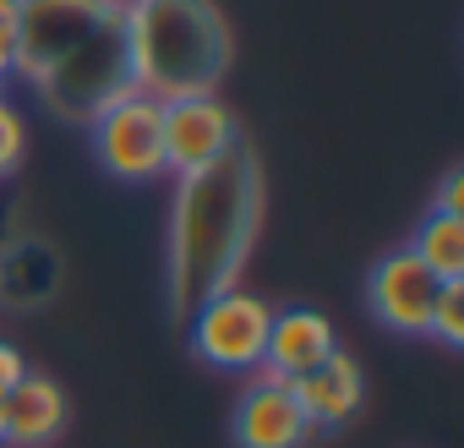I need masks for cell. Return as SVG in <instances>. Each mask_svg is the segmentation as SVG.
Masks as SVG:
<instances>
[{
    "label": "cell",
    "mask_w": 464,
    "mask_h": 448,
    "mask_svg": "<svg viewBox=\"0 0 464 448\" xmlns=\"http://www.w3.org/2000/svg\"><path fill=\"white\" fill-rule=\"evenodd\" d=\"M23 377H28V355H23L12 339H0V399H6Z\"/></svg>",
    "instance_id": "cell-15"
},
{
    "label": "cell",
    "mask_w": 464,
    "mask_h": 448,
    "mask_svg": "<svg viewBox=\"0 0 464 448\" xmlns=\"http://www.w3.org/2000/svg\"><path fill=\"white\" fill-rule=\"evenodd\" d=\"M437 279H464V213H437L426 208L420 230L404 241Z\"/></svg>",
    "instance_id": "cell-12"
},
{
    "label": "cell",
    "mask_w": 464,
    "mask_h": 448,
    "mask_svg": "<svg viewBox=\"0 0 464 448\" xmlns=\"http://www.w3.org/2000/svg\"><path fill=\"white\" fill-rule=\"evenodd\" d=\"M115 6H126V0H115Z\"/></svg>",
    "instance_id": "cell-20"
},
{
    "label": "cell",
    "mask_w": 464,
    "mask_h": 448,
    "mask_svg": "<svg viewBox=\"0 0 464 448\" xmlns=\"http://www.w3.org/2000/svg\"><path fill=\"white\" fill-rule=\"evenodd\" d=\"M126 77L137 93L169 104L186 93H218L236 39L213 0H126Z\"/></svg>",
    "instance_id": "cell-3"
},
{
    "label": "cell",
    "mask_w": 464,
    "mask_h": 448,
    "mask_svg": "<svg viewBox=\"0 0 464 448\" xmlns=\"http://www.w3.org/2000/svg\"><path fill=\"white\" fill-rule=\"evenodd\" d=\"M23 159H28V126L12 99H0V186L23 170Z\"/></svg>",
    "instance_id": "cell-14"
},
{
    "label": "cell",
    "mask_w": 464,
    "mask_h": 448,
    "mask_svg": "<svg viewBox=\"0 0 464 448\" xmlns=\"http://www.w3.org/2000/svg\"><path fill=\"white\" fill-rule=\"evenodd\" d=\"M229 437H236V448H306L312 421L285 377L252 372L236 399V415H229Z\"/></svg>",
    "instance_id": "cell-8"
},
{
    "label": "cell",
    "mask_w": 464,
    "mask_h": 448,
    "mask_svg": "<svg viewBox=\"0 0 464 448\" xmlns=\"http://www.w3.org/2000/svg\"><path fill=\"white\" fill-rule=\"evenodd\" d=\"M17 66V23H0V83H12Z\"/></svg>",
    "instance_id": "cell-17"
},
{
    "label": "cell",
    "mask_w": 464,
    "mask_h": 448,
    "mask_svg": "<svg viewBox=\"0 0 464 448\" xmlns=\"http://www.w3.org/2000/svg\"><path fill=\"white\" fill-rule=\"evenodd\" d=\"M268 323H274V307H268L263 296H252L246 285H229V290L208 296L180 328H186V350H191L202 366L252 377V372H263Z\"/></svg>",
    "instance_id": "cell-4"
},
{
    "label": "cell",
    "mask_w": 464,
    "mask_h": 448,
    "mask_svg": "<svg viewBox=\"0 0 464 448\" xmlns=\"http://www.w3.org/2000/svg\"><path fill=\"white\" fill-rule=\"evenodd\" d=\"M0 415H6V443L0 448H50L72 426V399H66V388L55 377L28 372L6 399H0Z\"/></svg>",
    "instance_id": "cell-10"
},
{
    "label": "cell",
    "mask_w": 464,
    "mask_h": 448,
    "mask_svg": "<svg viewBox=\"0 0 464 448\" xmlns=\"http://www.w3.org/2000/svg\"><path fill=\"white\" fill-rule=\"evenodd\" d=\"M17 12H23V0H0V23H17Z\"/></svg>",
    "instance_id": "cell-18"
},
{
    "label": "cell",
    "mask_w": 464,
    "mask_h": 448,
    "mask_svg": "<svg viewBox=\"0 0 464 448\" xmlns=\"http://www.w3.org/2000/svg\"><path fill=\"white\" fill-rule=\"evenodd\" d=\"M290 388H295V399H301L312 432H339V426H350V421L361 415V404H366V372H361V361H355L344 345H339L323 366L301 372Z\"/></svg>",
    "instance_id": "cell-9"
},
{
    "label": "cell",
    "mask_w": 464,
    "mask_h": 448,
    "mask_svg": "<svg viewBox=\"0 0 464 448\" xmlns=\"http://www.w3.org/2000/svg\"><path fill=\"white\" fill-rule=\"evenodd\" d=\"M0 443H6V415H0Z\"/></svg>",
    "instance_id": "cell-19"
},
{
    "label": "cell",
    "mask_w": 464,
    "mask_h": 448,
    "mask_svg": "<svg viewBox=\"0 0 464 448\" xmlns=\"http://www.w3.org/2000/svg\"><path fill=\"white\" fill-rule=\"evenodd\" d=\"M263 230V159L257 148H229L218 164L175 175L164 224V307L186 323L208 296L241 285Z\"/></svg>",
    "instance_id": "cell-1"
},
{
    "label": "cell",
    "mask_w": 464,
    "mask_h": 448,
    "mask_svg": "<svg viewBox=\"0 0 464 448\" xmlns=\"http://www.w3.org/2000/svg\"><path fill=\"white\" fill-rule=\"evenodd\" d=\"M88 142H93L99 170L121 186H153L169 175L164 170V104L137 88L115 93L88 121Z\"/></svg>",
    "instance_id": "cell-5"
},
{
    "label": "cell",
    "mask_w": 464,
    "mask_h": 448,
    "mask_svg": "<svg viewBox=\"0 0 464 448\" xmlns=\"http://www.w3.org/2000/svg\"><path fill=\"white\" fill-rule=\"evenodd\" d=\"M241 148V121L218 93H186L164 104V170L191 175Z\"/></svg>",
    "instance_id": "cell-6"
},
{
    "label": "cell",
    "mask_w": 464,
    "mask_h": 448,
    "mask_svg": "<svg viewBox=\"0 0 464 448\" xmlns=\"http://www.w3.org/2000/svg\"><path fill=\"white\" fill-rule=\"evenodd\" d=\"M426 339H437L442 350H464V279H442L431 323H426Z\"/></svg>",
    "instance_id": "cell-13"
},
{
    "label": "cell",
    "mask_w": 464,
    "mask_h": 448,
    "mask_svg": "<svg viewBox=\"0 0 464 448\" xmlns=\"http://www.w3.org/2000/svg\"><path fill=\"white\" fill-rule=\"evenodd\" d=\"M334 350H339V334H334V317H328V312H317V307H285V312H274V323H268L263 372L295 383L301 372L323 366Z\"/></svg>",
    "instance_id": "cell-11"
},
{
    "label": "cell",
    "mask_w": 464,
    "mask_h": 448,
    "mask_svg": "<svg viewBox=\"0 0 464 448\" xmlns=\"http://www.w3.org/2000/svg\"><path fill=\"white\" fill-rule=\"evenodd\" d=\"M437 290H442V279H437L410 247L382 252V258L372 263V274H366V307H372V317H377L388 334H404V339H426Z\"/></svg>",
    "instance_id": "cell-7"
},
{
    "label": "cell",
    "mask_w": 464,
    "mask_h": 448,
    "mask_svg": "<svg viewBox=\"0 0 464 448\" xmlns=\"http://www.w3.org/2000/svg\"><path fill=\"white\" fill-rule=\"evenodd\" d=\"M437 213H464V164H453L448 175H442V186H437V202H431Z\"/></svg>",
    "instance_id": "cell-16"
},
{
    "label": "cell",
    "mask_w": 464,
    "mask_h": 448,
    "mask_svg": "<svg viewBox=\"0 0 464 448\" xmlns=\"http://www.w3.org/2000/svg\"><path fill=\"white\" fill-rule=\"evenodd\" d=\"M55 121L88 126L126 77V28L115 0H23L17 12V66Z\"/></svg>",
    "instance_id": "cell-2"
}]
</instances>
